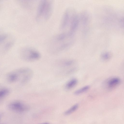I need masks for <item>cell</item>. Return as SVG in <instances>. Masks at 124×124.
<instances>
[{"label": "cell", "instance_id": "2e32d148", "mask_svg": "<svg viewBox=\"0 0 124 124\" xmlns=\"http://www.w3.org/2000/svg\"><path fill=\"white\" fill-rule=\"evenodd\" d=\"M0 124H6L4 123H0Z\"/></svg>", "mask_w": 124, "mask_h": 124}, {"label": "cell", "instance_id": "52a82bcc", "mask_svg": "<svg viewBox=\"0 0 124 124\" xmlns=\"http://www.w3.org/2000/svg\"><path fill=\"white\" fill-rule=\"evenodd\" d=\"M10 92V90L8 87L0 84V101L7 96Z\"/></svg>", "mask_w": 124, "mask_h": 124}, {"label": "cell", "instance_id": "6da1fadb", "mask_svg": "<svg viewBox=\"0 0 124 124\" xmlns=\"http://www.w3.org/2000/svg\"><path fill=\"white\" fill-rule=\"evenodd\" d=\"M33 75V71L30 68L22 67L9 72L6 75V79L10 83L23 85L28 82Z\"/></svg>", "mask_w": 124, "mask_h": 124}, {"label": "cell", "instance_id": "8fae6325", "mask_svg": "<svg viewBox=\"0 0 124 124\" xmlns=\"http://www.w3.org/2000/svg\"><path fill=\"white\" fill-rule=\"evenodd\" d=\"M78 104H75L67 110L64 113L65 115H69L75 111L78 108Z\"/></svg>", "mask_w": 124, "mask_h": 124}, {"label": "cell", "instance_id": "8992f818", "mask_svg": "<svg viewBox=\"0 0 124 124\" xmlns=\"http://www.w3.org/2000/svg\"><path fill=\"white\" fill-rule=\"evenodd\" d=\"M121 82V80L119 78L112 77L105 80L103 83V86L107 89L111 90L118 86Z\"/></svg>", "mask_w": 124, "mask_h": 124}, {"label": "cell", "instance_id": "277c9868", "mask_svg": "<svg viewBox=\"0 0 124 124\" xmlns=\"http://www.w3.org/2000/svg\"><path fill=\"white\" fill-rule=\"evenodd\" d=\"M8 108L10 110L17 113L23 112L28 109V106L22 102L18 101H14L9 103Z\"/></svg>", "mask_w": 124, "mask_h": 124}, {"label": "cell", "instance_id": "30bf717a", "mask_svg": "<svg viewBox=\"0 0 124 124\" xmlns=\"http://www.w3.org/2000/svg\"><path fill=\"white\" fill-rule=\"evenodd\" d=\"M112 56L111 54L108 52H103L101 55V59L103 61H107L109 60Z\"/></svg>", "mask_w": 124, "mask_h": 124}, {"label": "cell", "instance_id": "ba28073f", "mask_svg": "<svg viewBox=\"0 0 124 124\" xmlns=\"http://www.w3.org/2000/svg\"><path fill=\"white\" fill-rule=\"evenodd\" d=\"M75 61L73 60L67 59L63 60L59 63V66L62 68H67L73 65Z\"/></svg>", "mask_w": 124, "mask_h": 124}, {"label": "cell", "instance_id": "7c38bea8", "mask_svg": "<svg viewBox=\"0 0 124 124\" xmlns=\"http://www.w3.org/2000/svg\"><path fill=\"white\" fill-rule=\"evenodd\" d=\"M10 37L9 35L7 33L0 34V45L5 42Z\"/></svg>", "mask_w": 124, "mask_h": 124}, {"label": "cell", "instance_id": "5b68a950", "mask_svg": "<svg viewBox=\"0 0 124 124\" xmlns=\"http://www.w3.org/2000/svg\"><path fill=\"white\" fill-rule=\"evenodd\" d=\"M75 11L73 9H67L65 12L62 19L60 25L61 30L64 29L69 27L73 14Z\"/></svg>", "mask_w": 124, "mask_h": 124}, {"label": "cell", "instance_id": "5bb4252c", "mask_svg": "<svg viewBox=\"0 0 124 124\" xmlns=\"http://www.w3.org/2000/svg\"><path fill=\"white\" fill-rule=\"evenodd\" d=\"M1 116H2L0 114V119L1 118Z\"/></svg>", "mask_w": 124, "mask_h": 124}, {"label": "cell", "instance_id": "9c48e42d", "mask_svg": "<svg viewBox=\"0 0 124 124\" xmlns=\"http://www.w3.org/2000/svg\"><path fill=\"white\" fill-rule=\"evenodd\" d=\"M77 83L78 80L77 79L72 78L66 83L65 86V88L67 90H70L74 87Z\"/></svg>", "mask_w": 124, "mask_h": 124}, {"label": "cell", "instance_id": "3957f363", "mask_svg": "<svg viewBox=\"0 0 124 124\" xmlns=\"http://www.w3.org/2000/svg\"><path fill=\"white\" fill-rule=\"evenodd\" d=\"M21 58L24 60L29 62H34L39 59L41 57L39 52L36 49L29 47L23 48L20 53Z\"/></svg>", "mask_w": 124, "mask_h": 124}, {"label": "cell", "instance_id": "9a60e30c", "mask_svg": "<svg viewBox=\"0 0 124 124\" xmlns=\"http://www.w3.org/2000/svg\"><path fill=\"white\" fill-rule=\"evenodd\" d=\"M48 124V123H44L42 124Z\"/></svg>", "mask_w": 124, "mask_h": 124}, {"label": "cell", "instance_id": "4fadbf2b", "mask_svg": "<svg viewBox=\"0 0 124 124\" xmlns=\"http://www.w3.org/2000/svg\"><path fill=\"white\" fill-rule=\"evenodd\" d=\"M89 88V86L88 85L84 86L75 91L74 93L76 95L81 94L87 91Z\"/></svg>", "mask_w": 124, "mask_h": 124}, {"label": "cell", "instance_id": "7a4b0ae2", "mask_svg": "<svg viewBox=\"0 0 124 124\" xmlns=\"http://www.w3.org/2000/svg\"><path fill=\"white\" fill-rule=\"evenodd\" d=\"M53 8L51 1L41 0L38 7L36 16V20L40 22L47 20L51 15Z\"/></svg>", "mask_w": 124, "mask_h": 124}]
</instances>
